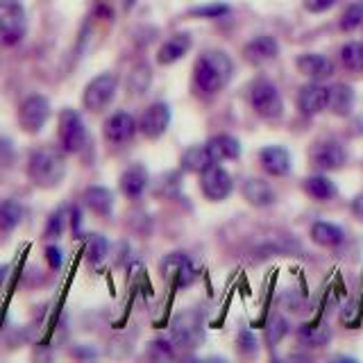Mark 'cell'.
Instances as JSON below:
<instances>
[{
	"instance_id": "obj_19",
	"label": "cell",
	"mask_w": 363,
	"mask_h": 363,
	"mask_svg": "<svg viewBox=\"0 0 363 363\" xmlns=\"http://www.w3.org/2000/svg\"><path fill=\"white\" fill-rule=\"evenodd\" d=\"M147 182H150V175H147V170L145 166L141 164H132L130 168H125L123 170V175H121V191H123V196H128L132 200L136 198H141L143 196V191L147 189Z\"/></svg>"
},
{
	"instance_id": "obj_32",
	"label": "cell",
	"mask_w": 363,
	"mask_h": 363,
	"mask_svg": "<svg viewBox=\"0 0 363 363\" xmlns=\"http://www.w3.org/2000/svg\"><path fill=\"white\" fill-rule=\"evenodd\" d=\"M289 334V320L284 315H272L266 325V340L268 345H277L279 340Z\"/></svg>"
},
{
	"instance_id": "obj_37",
	"label": "cell",
	"mask_w": 363,
	"mask_h": 363,
	"mask_svg": "<svg viewBox=\"0 0 363 363\" xmlns=\"http://www.w3.org/2000/svg\"><path fill=\"white\" fill-rule=\"evenodd\" d=\"M336 5V0H304V7L313 11V14H323V11L332 9Z\"/></svg>"
},
{
	"instance_id": "obj_28",
	"label": "cell",
	"mask_w": 363,
	"mask_h": 363,
	"mask_svg": "<svg viewBox=\"0 0 363 363\" xmlns=\"http://www.w3.org/2000/svg\"><path fill=\"white\" fill-rule=\"evenodd\" d=\"M23 218V207L16 200H3L0 202V232L16 230Z\"/></svg>"
},
{
	"instance_id": "obj_20",
	"label": "cell",
	"mask_w": 363,
	"mask_h": 363,
	"mask_svg": "<svg viewBox=\"0 0 363 363\" xmlns=\"http://www.w3.org/2000/svg\"><path fill=\"white\" fill-rule=\"evenodd\" d=\"M191 34H186V32H179V34H175V37H170L168 41H164V45L159 48V52H157V62L159 64H164V66H168V64H175L177 60H182L186 52H189V48H191Z\"/></svg>"
},
{
	"instance_id": "obj_35",
	"label": "cell",
	"mask_w": 363,
	"mask_h": 363,
	"mask_svg": "<svg viewBox=\"0 0 363 363\" xmlns=\"http://www.w3.org/2000/svg\"><path fill=\"white\" fill-rule=\"evenodd\" d=\"M238 350L243 352V354H255L257 352V340H255V334L243 329L241 334H238Z\"/></svg>"
},
{
	"instance_id": "obj_7",
	"label": "cell",
	"mask_w": 363,
	"mask_h": 363,
	"mask_svg": "<svg viewBox=\"0 0 363 363\" xmlns=\"http://www.w3.org/2000/svg\"><path fill=\"white\" fill-rule=\"evenodd\" d=\"M50 118V102L41 94H32L21 102L18 125L26 134H39Z\"/></svg>"
},
{
	"instance_id": "obj_4",
	"label": "cell",
	"mask_w": 363,
	"mask_h": 363,
	"mask_svg": "<svg viewBox=\"0 0 363 363\" xmlns=\"http://www.w3.org/2000/svg\"><path fill=\"white\" fill-rule=\"evenodd\" d=\"M28 32V14L18 0H0V39L7 45L18 43Z\"/></svg>"
},
{
	"instance_id": "obj_14",
	"label": "cell",
	"mask_w": 363,
	"mask_h": 363,
	"mask_svg": "<svg viewBox=\"0 0 363 363\" xmlns=\"http://www.w3.org/2000/svg\"><path fill=\"white\" fill-rule=\"evenodd\" d=\"M354 89L350 84H343V82H336L332 86H327V109L334 113V116H340L345 118L352 113L354 109Z\"/></svg>"
},
{
	"instance_id": "obj_29",
	"label": "cell",
	"mask_w": 363,
	"mask_h": 363,
	"mask_svg": "<svg viewBox=\"0 0 363 363\" xmlns=\"http://www.w3.org/2000/svg\"><path fill=\"white\" fill-rule=\"evenodd\" d=\"M340 62L352 73H363V41H350L340 48Z\"/></svg>"
},
{
	"instance_id": "obj_18",
	"label": "cell",
	"mask_w": 363,
	"mask_h": 363,
	"mask_svg": "<svg viewBox=\"0 0 363 363\" xmlns=\"http://www.w3.org/2000/svg\"><path fill=\"white\" fill-rule=\"evenodd\" d=\"M277 52H279L277 41L272 37H266V34L264 37H255L252 41H247L245 48H243V57L255 66L272 62L277 57Z\"/></svg>"
},
{
	"instance_id": "obj_15",
	"label": "cell",
	"mask_w": 363,
	"mask_h": 363,
	"mask_svg": "<svg viewBox=\"0 0 363 363\" xmlns=\"http://www.w3.org/2000/svg\"><path fill=\"white\" fill-rule=\"evenodd\" d=\"M298 107L304 116H315V113L327 109V86L313 82V79L309 84H304L298 94Z\"/></svg>"
},
{
	"instance_id": "obj_39",
	"label": "cell",
	"mask_w": 363,
	"mask_h": 363,
	"mask_svg": "<svg viewBox=\"0 0 363 363\" xmlns=\"http://www.w3.org/2000/svg\"><path fill=\"white\" fill-rule=\"evenodd\" d=\"M152 354L155 357H159V359H170V357H173V345H170V343H166V340H157V343H152Z\"/></svg>"
},
{
	"instance_id": "obj_31",
	"label": "cell",
	"mask_w": 363,
	"mask_h": 363,
	"mask_svg": "<svg viewBox=\"0 0 363 363\" xmlns=\"http://www.w3.org/2000/svg\"><path fill=\"white\" fill-rule=\"evenodd\" d=\"M86 259L91 261V264H100L102 259L107 257L109 252V243H107V238L105 236H100V234H89L86 238Z\"/></svg>"
},
{
	"instance_id": "obj_23",
	"label": "cell",
	"mask_w": 363,
	"mask_h": 363,
	"mask_svg": "<svg viewBox=\"0 0 363 363\" xmlns=\"http://www.w3.org/2000/svg\"><path fill=\"white\" fill-rule=\"evenodd\" d=\"M182 170L186 173H202L207 170L211 164H216V159L211 157V152L207 150V145H191L182 155Z\"/></svg>"
},
{
	"instance_id": "obj_40",
	"label": "cell",
	"mask_w": 363,
	"mask_h": 363,
	"mask_svg": "<svg viewBox=\"0 0 363 363\" xmlns=\"http://www.w3.org/2000/svg\"><path fill=\"white\" fill-rule=\"evenodd\" d=\"M352 211H354L359 220H363V193H359V196L352 200Z\"/></svg>"
},
{
	"instance_id": "obj_13",
	"label": "cell",
	"mask_w": 363,
	"mask_h": 363,
	"mask_svg": "<svg viewBox=\"0 0 363 363\" xmlns=\"http://www.w3.org/2000/svg\"><path fill=\"white\" fill-rule=\"evenodd\" d=\"M136 121L132 113L128 111H116L105 121V139L109 143H128L132 136L136 134Z\"/></svg>"
},
{
	"instance_id": "obj_5",
	"label": "cell",
	"mask_w": 363,
	"mask_h": 363,
	"mask_svg": "<svg viewBox=\"0 0 363 363\" xmlns=\"http://www.w3.org/2000/svg\"><path fill=\"white\" fill-rule=\"evenodd\" d=\"M116 91H118V77L113 73H100L84 86L82 105H84V109L98 113L111 105Z\"/></svg>"
},
{
	"instance_id": "obj_12",
	"label": "cell",
	"mask_w": 363,
	"mask_h": 363,
	"mask_svg": "<svg viewBox=\"0 0 363 363\" xmlns=\"http://www.w3.org/2000/svg\"><path fill=\"white\" fill-rule=\"evenodd\" d=\"M162 272L164 277L175 281V286H189L196 277V268H193V261L184 252H170L162 261Z\"/></svg>"
},
{
	"instance_id": "obj_21",
	"label": "cell",
	"mask_w": 363,
	"mask_h": 363,
	"mask_svg": "<svg viewBox=\"0 0 363 363\" xmlns=\"http://www.w3.org/2000/svg\"><path fill=\"white\" fill-rule=\"evenodd\" d=\"M243 196L250 204H252V207H259V209L270 207V204L277 200L275 189H272L266 179H257V177L247 179L243 184Z\"/></svg>"
},
{
	"instance_id": "obj_3",
	"label": "cell",
	"mask_w": 363,
	"mask_h": 363,
	"mask_svg": "<svg viewBox=\"0 0 363 363\" xmlns=\"http://www.w3.org/2000/svg\"><path fill=\"white\" fill-rule=\"evenodd\" d=\"M247 98H250V105H252V109L261 118L275 121L284 113V100L279 96L277 86L268 82V79H255L247 89Z\"/></svg>"
},
{
	"instance_id": "obj_9",
	"label": "cell",
	"mask_w": 363,
	"mask_h": 363,
	"mask_svg": "<svg viewBox=\"0 0 363 363\" xmlns=\"http://www.w3.org/2000/svg\"><path fill=\"white\" fill-rule=\"evenodd\" d=\"M200 189L204 193V198L211 202H223L232 196L234 191V182L232 175L218 164H211L207 170L200 173Z\"/></svg>"
},
{
	"instance_id": "obj_10",
	"label": "cell",
	"mask_w": 363,
	"mask_h": 363,
	"mask_svg": "<svg viewBox=\"0 0 363 363\" xmlns=\"http://www.w3.org/2000/svg\"><path fill=\"white\" fill-rule=\"evenodd\" d=\"M170 125V107L166 102H152L150 107L143 111L139 121V130L145 139H162Z\"/></svg>"
},
{
	"instance_id": "obj_2",
	"label": "cell",
	"mask_w": 363,
	"mask_h": 363,
	"mask_svg": "<svg viewBox=\"0 0 363 363\" xmlns=\"http://www.w3.org/2000/svg\"><path fill=\"white\" fill-rule=\"evenodd\" d=\"M64 150L55 147H39L28 159V177L39 189H55L66 177V159Z\"/></svg>"
},
{
	"instance_id": "obj_36",
	"label": "cell",
	"mask_w": 363,
	"mask_h": 363,
	"mask_svg": "<svg viewBox=\"0 0 363 363\" xmlns=\"http://www.w3.org/2000/svg\"><path fill=\"white\" fill-rule=\"evenodd\" d=\"M230 11V7L227 5H213V7H198L193 9V14L196 16H204V18H216V16H223Z\"/></svg>"
},
{
	"instance_id": "obj_17",
	"label": "cell",
	"mask_w": 363,
	"mask_h": 363,
	"mask_svg": "<svg viewBox=\"0 0 363 363\" xmlns=\"http://www.w3.org/2000/svg\"><path fill=\"white\" fill-rule=\"evenodd\" d=\"M261 166L272 177H284L291 173V155L281 145H268L259 152Z\"/></svg>"
},
{
	"instance_id": "obj_1",
	"label": "cell",
	"mask_w": 363,
	"mask_h": 363,
	"mask_svg": "<svg viewBox=\"0 0 363 363\" xmlns=\"http://www.w3.org/2000/svg\"><path fill=\"white\" fill-rule=\"evenodd\" d=\"M234 75V62L230 60V55L223 50H207L200 55V60L196 62L193 68V79L196 86L202 94L213 96L223 91Z\"/></svg>"
},
{
	"instance_id": "obj_8",
	"label": "cell",
	"mask_w": 363,
	"mask_h": 363,
	"mask_svg": "<svg viewBox=\"0 0 363 363\" xmlns=\"http://www.w3.org/2000/svg\"><path fill=\"white\" fill-rule=\"evenodd\" d=\"M60 145L66 155H75L86 145V125L75 109H62L60 113Z\"/></svg>"
},
{
	"instance_id": "obj_26",
	"label": "cell",
	"mask_w": 363,
	"mask_h": 363,
	"mask_svg": "<svg viewBox=\"0 0 363 363\" xmlns=\"http://www.w3.org/2000/svg\"><path fill=\"white\" fill-rule=\"evenodd\" d=\"M300 343L306 347H323L332 340V329L325 323H313V325H302L298 332Z\"/></svg>"
},
{
	"instance_id": "obj_38",
	"label": "cell",
	"mask_w": 363,
	"mask_h": 363,
	"mask_svg": "<svg viewBox=\"0 0 363 363\" xmlns=\"http://www.w3.org/2000/svg\"><path fill=\"white\" fill-rule=\"evenodd\" d=\"M45 259H48V264L52 270H60L62 268V250L57 245H48L45 247Z\"/></svg>"
},
{
	"instance_id": "obj_24",
	"label": "cell",
	"mask_w": 363,
	"mask_h": 363,
	"mask_svg": "<svg viewBox=\"0 0 363 363\" xmlns=\"http://www.w3.org/2000/svg\"><path fill=\"white\" fill-rule=\"evenodd\" d=\"M82 200L98 216H109L113 211V193L107 186H89Z\"/></svg>"
},
{
	"instance_id": "obj_33",
	"label": "cell",
	"mask_w": 363,
	"mask_h": 363,
	"mask_svg": "<svg viewBox=\"0 0 363 363\" xmlns=\"http://www.w3.org/2000/svg\"><path fill=\"white\" fill-rule=\"evenodd\" d=\"M361 23H363V3H352L343 11V16H340V30L352 32V30H357Z\"/></svg>"
},
{
	"instance_id": "obj_22",
	"label": "cell",
	"mask_w": 363,
	"mask_h": 363,
	"mask_svg": "<svg viewBox=\"0 0 363 363\" xmlns=\"http://www.w3.org/2000/svg\"><path fill=\"white\" fill-rule=\"evenodd\" d=\"M207 150L216 162H225V159H238L241 157V143L232 134H216L207 141Z\"/></svg>"
},
{
	"instance_id": "obj_27",
	"label": "cell",
	"mask_w": 363,
	"mask_h": 363,
	"mask_svg": "<svg viewBox=\"0 0 363 363\" xmlns=\"http://www.w3.org/2000/svg\"><path fill=\"white\" fill-rule=\"evenodd\" d=\"M304 191L309 193V196L313 200H332L336 196V186H334V182L325 177V175H311V177H306L304 179Z\"/></svg>"
},
{
	"instance_id": "obj_30",
	"label": "cell",
	"mask_w": 363,
	"mask_h": 363,
	"mask_svg": "<svg viewBox=\"0 0 363 363\" xmlns=\"http://www.w3.org/2000/svg\"><path fill=\"white\" fill-rule=\"evenodd\" d=\"M152 82V73H150V66L147 64H136L132 68V73H130V79H128V86L130 91L136 96V94H145L147 86H150Z\"/></svg>"
},
{
	"instance_id": "obj_16",
	"label": "cell",
	"mask_w": 363,
	"mask_h": 363,
	"mask_svg": "<svg viewBox=\"0 0 363 363\" xmlns=\"http://www.w3.org/2000/svg\"><path fill=\"white\" fill-rule=\"evenodd\" d=\"M298 71L302 75H306L313 82H323V79L332 77L334 73V64L327 60L325 55H318V52H304L298 57Z\"/></svg>"
},
{
	"instance_id": "obj_6",
	"label": "cell",
	"mask_w": 363,
	"mask_h": 363,
	"mask_svg": "<svg viewBox=\"0 0 363 363\" xmlns=\"http://www.w3.org/2000/svg\"><path fill=\"white\" fill-rule=\"evenodd\" d=\"M173 343L179 347H198L202 340H204V327H202V315L196 309H186L175 315L173 320Z\"/></svg>"
},
{
	"instance_id": "obj_11",
	"label": "cell",
	"mask_w": 363,
	"mask_h": 363,
	"mask_svg": "<svg viewBox=\"0 0 363 363\" xmlns=\"http://www.w3.org/2000/svg\"><path fill=\"white\" fill-rule=\"evenodd\" d=\"M347 159V152L345 147L340 145L338 141H323L313 147L311 152V162L318 170H323V173H329V170H338L343 168Z\"/></svg>"
},
{
	"instance_id": "obj_34",
	"label": "cell",
	"mask_w": 363,
	"mask_h": 363,
	"mask_svg": "<svg viewBox=\"0 0 363 363\" xmlns=\"http://www.w3.org/2000/svg\"><path fill=\"white\" fill-rule=\"evenodd\" d=\"M64 232V209L55 211L48 223H45V230H43V236L48 238V241H52V238H60Z\"/></svg>"
},
{
	"instance_id": "obj_25",
	"label": "cell",
	"mask_w": 363,
	"mask_h": 363,
	"mask_svg": "<svg viewBox=\"0 0 363 363\" xmlns=\"http://www.w3.org/2000/svg\"><path fill=\"white\" fill-rule=\"evenodd\" d=\"M311 238L323 247H336V245L343 243V230L334 223L318 220L311 227Z\"/></svg>"
}]
</instances>
